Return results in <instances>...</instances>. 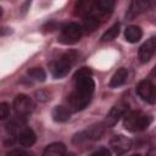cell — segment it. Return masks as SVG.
Listing matches in <instances>:
<instances>
[{"instance_id":"10","label":"cell","mask_w":156,"mask_h":156,"mask_svg":"<svg viewBox=\"0 0 156 156\" xmlns=\"http://www.w3.org/2000/svg\"><path fill=\"white\" fill-rule=\"evenodd\" d=\"M110 146L111 149L117 154V155H122L124 152H127L130 146H132V140L129 138H127L126 135L122 134H117L113 135L110 139Z\"/></svg>"},{"instance_id":"5","label":"cell","mask_w":156,"mask_h":156,"mask_svg":"<svg viewBox=\"0 0 156 156\" xmlns=\"http://www.w3.org/2000/svg\"><path fill=\"white\" fill-rule=\"evenodd\" d=\"M13 108H15L16 115L21 119H24L33 112L34 104L29 96H27L24 94H18L13 99Z\"/></svg>"},{"instance_id":"24","label":"cell","mask_w":156,"mask_h":156,"mask_svg":"<svg viewBox=\"0 0 156 156\" xmlns=\"http://www.w3.org/2000/svg\"><path fill=\"white\" fill-rule=\"evenodd\" d=\"M65 156H74V155H73V154H66Z\"/></svg>"},{"instance_id":"21","label":"cell","mask_w":156,"mask_h":156,"mask_svg":"<svg viewBox=\"0 0 156 156\" xmlns=\"http://www.w3.org/2000/svg\"><path fill=\"white\" fill-rule=\"evenodd\" d=\"M6 156H29V154L21 149H13L6 154Z\"/></svg>"},{"instance_id":"12","label":"cell","mask_w":156,"mask_h":156,"mask_svg":"<svg viewBox=\"0 0 156 156\" xmlns=\"http://www.w3.org/2000/svg\"><path fill=\"white\" fill-rule=\"evenodd\" d=\"M150 7V1H144V0H134L130 2L129 9L127 11V18L132 20L135 16L140 15L141 12L146 11Z\"/></svg>"},{"instance_id":"20","label":"cell","mask_w":156,"mask_h":156,"mask_svg":"<svg viewBox=\"0 0 156 156\" xmlns=\"http://www.w3.org/2000/svg\"><path fill=\"white\" fill-rule=\"evenodd\" d=\"M7 117H10V106L7 102L0 104V119L5 121Z\"/></svg>"},{"instance_id":"15","label":"cell","mask_w":156,"mask_h":156,"mask_svg":"<svg viewBox=\"0 0 156 156\" xmlns=\"http://www.w3.org/2000/svg\"><path fill=\"white\" fill-rule=\"evenodd\" d=\"M127 77H128V71H127V68H124V67L118 68V69L113 73L111 80H110V87H111V88H118V87L123 85V84L126 83V80H127Z\"/></svg>"},{"instance_id":"7","label":"cell","mask_w":156,"mask_h":156,"mask_svg":"<svg viewBox=\"0 0 156 156\" xmlns=\"http://www.w3.org/2000/svg\"><path fill=\"white\" fill-rule=\"evenodd\" d=\"M136 94L149 104H156V84L149 79L141 80L136 85Z\"/></svg>"},{"instance_id":"16","label":"cell","mask_w":156,"mask_h":156,"mask_svg":"<svg viewBox=\"0 0 156 156\" xmlns=\"http://www.w3.org/2000/svg\"><path fill=\"white\" fill-rule=\"evenodd\" d=\"M66 146L63 143H52L48 145L43 152V156H65Z\"/></svg>"},{"instance_id":"14","label":"cell","mask_w":156,"mask_h":156,"mask_svg":"<svg viewBox=\"0 0 156 156\" xmlns=\"http://www.w3.org/2000/svg\"><path fill=\"white\" fill-rule=\"evenodd\" d=\"M71 113H72V111L68 106L58 105V106H55L52 110V118L56 122H66L69 119Z\"/></svg>"},{"instance_id":"8","label":"cell","mask_w":156,"mask_h":156,"mask_svg":"<svg viewBox=\"0 0 156 156\" xmlns=\"http://www.w3.org/2000/svg\"><path fill=\"white\" fill-rule=\"evenodd\" d=\"M128 110H129V105H128L127 102L121 101V102H117L116 105H113L112 108L108 111V113H107V116H106L105 126H106V127H112V126H115V124L118 122V119H119L121 117H123V116L128 112Z\"/></svg>"},{"instance_id":"23","label":"cell","mask_w":156,"mask_h":156,"mask_svg":"<svg viewBox=\"0 0 156 156\" xmlns=\"http://www.w3.org/2000/svg\"><path fill=\"white\" fill-rule=\"evenodd\" d=\"M35 96H37V99H38L39 101H46V100L49 99V94H48L46 91H44V90L37 91V93H35Z\"/></svg>"},{"instance_id":"22","label":"cell","mask_w":156,"mask_h":156,"mask_svg":"<svg viewBox=\"0 0 156 156\" xmlns=\"http://www.w3.org/2000/svg\"><path fill=\"white\" fill-rule=\"evenodd\" d=\"M90 156H111V152H110V150L106 149V147H100V149H98L95 152H93Z\"/></svg>"},{"instance_id":"17","label":"cell","mask_w":156,"mask_h":156,"mask_svg":"<svg viewBox=\"0 0 156 156\" xmlns=\"http://www.w3.org/2000/svg\"><path fill=\"white\" fill-rule=\"evenodd\" d=\"M101 21L95 17L91 13H88L87 16H84V22H83V30H85L87 33H91L94 32L99 26H100Z\"/></svg>"},{"instance_id":"3","label":"cell","mask_w":156,"mask_h":156,"mask_svg":"<svg viewBox=\"0 0 156 156\" xmlns=\"http://www.w3.org/2000/svg\"><path fill=\"white\" fill-rule=\"evenodd\" d=\"M78 58V54L76 51H67L62 56H60L51 67V73L55 78H62L68 74L73 65Z\"/></svg>"},{"instance_id":"18","label":"cell","mask_w":156,"mask_h":156,"mask_svg":"<svg viewBox=\"0 0 156 156\" xmlns=\"http://www.w3.org/2000/svg\"><path fill=\"white\" fill-rule=\"evenodd\" d=\"M119 23L118 22H116L115 24H112L102 35H101V38H100V41L101 43H105V41H111V40H113V39H116L117 37H118V34H119Z\"/></svg>"},{"instance_id":"6","label":"cell","mask_w":156,"mask_h":156,"mask_svg":"<svg viewBox=\"0 0 156 156\" xmlns=\"http://www.w3.org/2000/svg\"><path fill=\"white\" fill-rule=\"evenodd\" d=\"M106 126L100 123L96 126H91L89 129H85L83 132H79L78 134L74 135L73 138V143L74 144H79L83 141H88V140H98L102 136L104 132H105Z\"/></svg>"},{"instance_id":"4","label":"cell","mask_w":156,"mask_h":156,"mask_svg":"<svg viewBox=\"0 0 156 156\" xmlns=\"http://www.w3.org/2000/svg\"><path fill=\"white\" fill-rule=\"evenodd\" d=\"M82 34H83V27L76 22H69L61 28L58 40L63 44H74L79 41Z\"/></svg>"},{"instance_id":"9","label":"cell","mask_w":156,"mask_h":156,"mask_svg":"<svg viewBox=\"0 0 156 156\" xmlns=\"http://www.w3.org/2000/svg\"><path fill=\"white\" fill-rule=\"evenodd\" d=\"M156 52V35L150 37L138 50V57L140 62H147Z\"/></svg>"},{"instance_id":"11","label":"cell","mask_w":156,"mask_h":156,"mask_svg":"<svg viewBox=\"0 0 156 156\" xmlns=\"http://www.w3.org/2000/svg\"><path fill=\"white\" fill-rule=\"evenodd\" d=\"M16 139L18 141L20 145L24 146V147H30L35 140H37V135L35 133L28 128V127H22L20 128V130L17 132V135H16Z\"/></svg>"},{"instance_id":"2","label":"cell","mask_w":156,"mask_h":156,"mask_svg":"<svg viewBox=\"0 0 156 156\" xmlns=\"http://www.w3.org/2000/svg\"><path fill=\"white\" fill-rule=\"evenodd\" d=\"M152 122V117L141 111H133L124 117L123 126L129 132H141L145 130Z\"/></svg>"},{"instance_id":"25","label":"cell","mask_w":156,"mask_h":156,"mask_svg":"<svg viewBox=\"0 0 156 156\" xmlns=\"http://www.w3.org/2000/svg\"><path fill=\"white\" fill-rule=\"evenodd\" d=\"M130 156H141V155H139V154H134V155H130Z\"/></svg>"},{"instance_id":"19","label":"cell","mask_w":156,"mask_h":156,"mask_svg":"<svg viewBox=\"0 0 156 156\" xmlns=\"http://www.w3.org/2000/svg\"><path fill=\"white\" fill-rule=\"evenodd\" d=\"M28 76L37 82H44L46 78V73L41 67H32L28 71Z\"/></svg>"},{"instance_id":"26","label":"cell","mask_w":156,"mask_h":156,"mask_svg":"<svg viewBox=\"0 0 156 156\" xmlns=\"http://www.w3.org/2000/svg\"><path fill=\"white\" fill-rule=\"evenodd\" d=\"M154 72H155V74H156V67H155V71H154Z\"/></svg>"},{"instance_id":"13","label":"cell","mask_w":156,"mask_h":156,"mask_svg":"<svg viewBox=\"0 0 156 156\" xmlns=\"http://www.w3.org/2000/svg\"><path fill=\"white\" fill-rule=\"evenodd\" d=\"M141 37H143V30L139 26L132 24L128 26L124 30V38L128 43H136L141 39Z\"/></svg>"},{"instance_id":"1","label":"cell","mask_w":156,"mask_h":156,"mask_svg":"<svg viewBox=\"0 0 156 156\" xmlns=\"http://www.w3.org/2000/svg\"><path fill=\"white\" fill-rule=\"evenodd\" d=\"M91 74L89 67H82L74 73V89L68 96V107L71 111H82L90 102L95 89Z\"/></svg>"}]
</instances>
